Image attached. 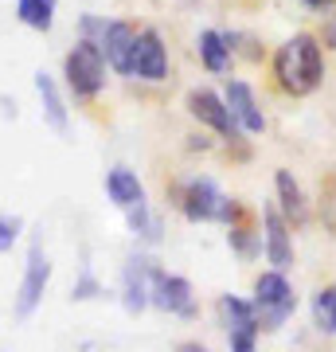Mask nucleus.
I'll list each match as a JSON object with an SVG mask.
<instances>
[{"label": "nucleus", "instance_id": "f257e3e1", "mask_svg": "<svg viewBox=\"0 0 336 352\" xmlns=\"http://www.w3.org/2000/svg\"><path fill=\"white\" fill-rule=\"evenodd\" d=\"M274 78L286 94H313L324 78V55L317 36L301 32V36L286 39L274 55Z\"/></svg>", "mask_w": 336, "mask_h": 352}, {"label": "nucleus", "instance_id": "f03ea898", "mask_svg": "<svg viewBox=\"0 0 336 352\" xmlns=\"http://www.w3.org/2000/svg\"><path fill=\"white\" fill-rule=\"evenodd\" d=\"M63 75H67V87L75 90V98H98L102 87H106V55H102V47L90 43V39H78L63 59Z\"/></svg>", "mask_w": 336, "mask_h": 352}, {"label": "nucleus", "instance_id": "7ed1b4c3", "mask_svg": "<svg viewBox=\"0 0 336 352\" xmlns=\"http://www.w3.org/2000/svg\"><path fill=\"white\" fill-rule=\"evenodd\" d=\"M250 305H254L262 329H282L298 309V294H293V286L286 282L282 270H270L254 282V302Z\"/></svg>", "mask_w": 336, "mask_h": 352}, {"label": "nucleus", "instance_id": "20e7f679", "mask_svg": "<svg viewBox=\"0 0 336 352\" xmlns=\"http://www.w3.org/2000/svg\"><path fill=\"white\" fill-rule=\"evenodd\" d=\"M149 305L164 309V314L176 317H196V294H192V282L180 274H168L161 266H153L149 278Z\"/></svg>", "mask_w": 336, "mask_h": 352}, {"label": "nucleus", "instance_id": "39448f33", "mask_svg": "<svg viewBox=\"0 0 336 352\" xmlns=\"http://www.w3.org/2000/svg\"><path fill=\"white\" fill-rule=\"evenodd\" d=\"M51 282V263L43 254V243H32L24 263V282H20V298H16V317H32L43 302V289Z\"/></svg>", "mask_w": 336, "mask_h": 352}, {"label": "nucleus", "instance_id": "423d86ee", "mask_svg": "<svg viewBox=\"0 0 336 352\" xmlns=\"http://www.w3.org/2000/svg\"><path fill=\"white\" fill-rule=\"evenodd\" d=\"M219 314H223V321H227V337H231V349H235V352L254 349V337L262 333L254 305L243 302V298H235V294H223V298H219Z\"/></svg>", "mask_w": 336, "mask_h": 352}, {"label": "nucleus", "instance_id": "0eeeda50", "mask_svg": "<svg viewBox=\"0 0 336 352\" xmlns=\"http://www.w3.org/2000/svg\"><path fill=\"white\" fill-rule=\"evenodd\" d=\"M133 75H141L145 82L168 78V51H164V39L157 28L137 32V43H133Z\"/></svg>", "mask_w": 336, "mask_h": 352}, {"label": "nucleus", "instance_id": "6e6552de", "mask_svg": "<svg viewBox=\"0 0 336 352\" xmlns=\"http://www.w3.org/2000/svg\"><path fill=\"white\" fill-rule=\"evenodd\" d=\"M188 113L196 122H203L208 129H215L219 138H227V141L238 138V126H235V118H231V110H227V102L219 94H212V90H192L188 94Z\"/></svg>", "mask_w": 336, "mask_h": 352}, {"label": "nucleus", "instance_id": "1a4fd4ad", "mask_svg": "<svg viewBox=\"0 0 336 352\" xmlns=\"http://www.w3.org/2000/svg\"><path fill=\"white\" fill-rule=\"evenodd\" d=\"M133 43H137V32L125 20H110L106 24V36H102V55H106V67H113L117 75H133Z\"/></svg>", "mask_w": 336, "mask_h": 352}, {"label": "nucleus", "instance_id": "9d476101", "mask_svg": "<svg viewBox=\"0 0 336 352\" xmlns=\"http://www.w3.org/2000/svg\"><path fill=\"white\" fill-rule=\"evenodd\" d=\"M223 200H227V196L215 188V180L196 176V180L184 188V196H180V208H184V215L192 219V223H208V219H219Z\"/></svg>", "mask_w": 336, "mask_h": 352}, {"label": "nucleus", "instance_id": "9b49d317", "mask_svg": "<svg viewBox=\"0 0 336 352\" xmlns=\"http://www.w3.org/2000/svg\"><path fill=\"white\" fill-rule=\"evenodd\" d=\"M149 278H153V258L133 254L122 270V305L129 314H141L149 305Z\"/></svg>", "mask_w": 336, "mask_h": 352}, {"label": "nucleus", "instance_id": "f8f14e48", "mask_svg": "<svg viewBox=\"0 0 336 352\" xmlns=\"http://www.w3.org/2000/svg\"><path fill=\"white\" fill-rule=\"evenodd\" d=\"M227 110H231V118H235L238 129H247V133H262L266 129V118H262L258 110V98H254V90L247 87V82H227Z\"/></svg>", "mask_w": 336, "mask_h": 352}, {"label": "nucleus", "instance_id": "ddd939ff", "mask_svg": "<svg viewBox=\"0 0 336 352\" xmlns=\"http://www.w3.org/2000/svg\"><path fill=\"white\" fill-rule=\"evenodd\" d=\"M262 223H266V258L274 263V270H286V266H293L289 219L278 212V208H266V212H262Z\"/></svg>", "mask_w": 336, "mask_h": 352}, {"label": "nucleus", "instance_id": "4468645a", "mask_svg": "<svg viewBox=\"0 0 336 352\" xmlns=\"http://www.w3.org/2000/svg\"><path fill=\"white\" fill-rule=\"evenodd\" d=\"M106 192H110V200L117 204L122 212H133V208L145 204V184H141L129 168H113V173L106 176Z\"/></svg>", "mask_w": 336, "mask_h": 352}, {"label": "nucleus", "instance_id": "2eb2a0df", "mask_svg": "<svg viewBox=\"0 0 336 352\" xmlns=\"http://www.w3.org/2000/svg\"><path fill=\"white\" fill-rule=\"evenodd\" d=\"M274 188H278V200H282V215H286L289 223H305L309 219V204H305V192H301V184L293 180V173H282L274 176Z\"/></svg>", "mask_w": 336, "mask_h": 352}, {"label": "nucleus", "instance_id": "dca6fc26", "mask_svg": "<svg viewBox=\"0 0 336 352\" xmlns=\"http://www.w3.org/2000/svg\"><path fill=\"white\" fill-rule=\"evenodd\" d=\"M196 51L199 59H203V67L212 71V75H223L227 67H231V47H227V36H219V32H199L196 39Z\"/></svg>", "mask_w": 336, "mask_h": 352}, {"label": "nucleus", "instance_id": "f3484780", "mask_svg": "<svg viewBox=\"0 0 336 352\" xmlns=\"http://www.w3.org/2000/svg\"><path fill=\"white\" fill-rule=\"evenodd\" d=\"M36 90H39V98H43V113H47L51 129H55V133H67V106H63V94H59L55 78H51L47 71L36 75Z\"/></svg>", "mask_w": 336, "mask_h": 352}, {"label": "nucleus", "instance_id": "a211bd4d", "mask_svg": "<svg viewBox=\"0 0 336 352\" xmlns=\"http://www.w3.org/2000/svg\"><path fill=\"white\" fill-rule=\"evenodd\" d=\"M55 4L59 0H16V16L36 32H51L55 24Z\"/></svg>", "mask_w": 336, "mask_h": 352}, {"label": "nucleus", "instance_id": "6ab92c4d", "mask_svg": "<svg viewBox=\"0 0 336 352\" xmlns=\"http://www.w3.org/2000/svg\"><path fill=\"white\" fill-rule=\"evenodd\" d=\"M313 317H317V329L336 337V286H324L317 298H313Z\"/></svg>", "mask_w": 336, "mask_h": 352}, {"label": "nucleus", "instance_id": "aec40b11", "mask_svg": "<svg viewBox=\"0 0 336 352\" xmlns=\"http://www.w3.org/2000/svg\"><path fill=\"white\" fill-rule=\"evenodd\" d=\"M125 215H129V227H133V235H137L141 243L161 239V219L149 212V204H141V208H133V212H125Z\"/></svg>", "mask_w": 336, "mask_h": 352}, {"label": "nucleus", "instance_id": "412c9836", "mask_svg": "<svg viewBox=\"0 0 336 352\" xmlns=\"http://www.w3.org/2000/svg\"><path fill=\"white\" fill-rule=\"evenodd\" d=\"M20 227H24L20 215H0V251H12V243L20 239Z\"/></svg>", "mask_w": 336, "mask_h": 352}, {"label": "nucleus", "instance_id": "4be33fe9", "mask_svg": "<svg viewBox=\"0 0 336 352\" xmlns=\"http://www.w3.org/2000/svg\"><path fill=\"white\" fill-rule=\"evenodd\" d=\"M231 247H235L238 254H243V258H250V254L258 251V243H254V235H250L247 227H231Z\"/></svg>", "mask_w": 336, "mask_h": 352}, {"label": "nucleus", "instance_id": "5701e85b", "mask_svg": "<svg viewBox=\"0 0 336 352\" xmlns=\"http://www.w3.org/2000/svg\"><path fill=\"white\" fill-rule=\"evenodd\" d=\"M102 294V286H98V278L94 274H82L75 282V294H71V298H75V302H87V298H98Z\"/></svg>", "mask_w": 336, "mask_h": 352}, {"label": "nucleus", "instance_id": "b1692460", "mask_svg": "<svg viewBox=\"0 0 336 352\" xmlns=\"http://www.w3.org/2000/svg\"><path fill=\"white\" fill-rule=\"evenodd\" d=\"M78 28H82V39H90V43H102V36H106V20H98V16H82Z\"/></svg>", "mask_w": 336, "mask_h": 352}, {"label": "nucleus", "instance_id": "393cba45", "mask_svg": "<svg viewBox=\"0 0 336 352\" xmlns=\"http://www.w3.org/2000/svg\"><path fill=\"white\" fill-rule=\"evenodd\" d=\"M324 43H328V47L336 51V16L328 20V24H324Z\"/></svg>", "mask_w": 336, "mask_h": 352}, {"label": "nucleus", "instance_id": "a878e982", "mask_svg": "<svg viewBox=\"0 0 336 352\" xmlns=\"http://www.w3.org/2000/svg\"><path fill=\"white\" fill-rule=\"evenodd\" d=\"M176 352H208V349H203V344H196V340H188V344H180Z\"/></svg>", "mask_w": 336, "mask_h": 352}, {"label": "nucleus", "instance_id": "bb28decb", "mask_svg": "<svg viewBox=\"0 0 336 352\" xmlns=\"http://www.w3.org/2000/svg\"><path fill=\"white\" fill-rule=\"evenodd\" d=\"M309 8H328V4H336V0H305Z\"/></svg>", "mask_w": 336, "mask_h": 352}, {"label": "nucleus", "instance_id": "cd10ccee", "mask_svg": "<svg viewBox=\"0 0 336 352\" xmlns=\"http://www.w3.org/2000/svg\"><path fill=\"white\" fill-rule=\"evenodd\" d=\"M243 352H258V349H243Z\"/></svg>", "mask_w": 336, "mask_h": 352}]
</instances>
